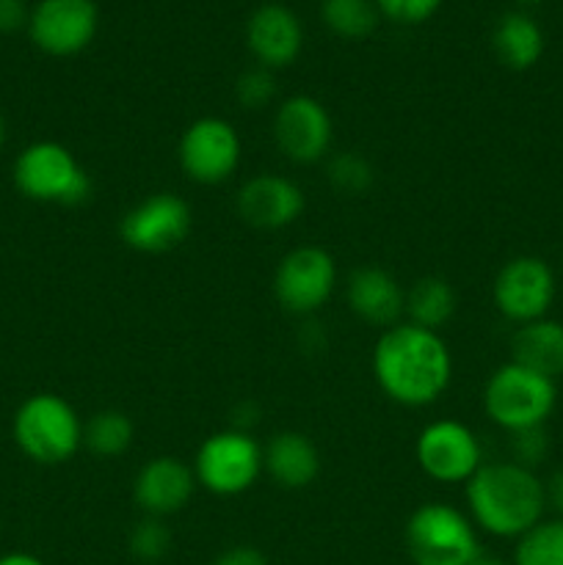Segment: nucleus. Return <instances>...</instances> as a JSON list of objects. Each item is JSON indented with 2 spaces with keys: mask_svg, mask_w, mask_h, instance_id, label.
<instances>
[{
  "mask_svg": "<svg viewBox=\"0 0 563 565\" xmlns=\"http://www.w3.org/2000/svg\"><path fill=\"white\" fill-rule=\"evenodd\" d=\"M373 379L392 403L423 408L439 401L453 379V356L439 331L401 320L381 331L373 348Z\"/></svg>",
  "mask_w": 563,
  "mask_h": 565,
  "instance_id": "f257e3e1",
  "label": "nucleus"
},
{
  "mask_svg": "<svg viewBox=\"0 0 563 565\" xmlns=\"http://www.w3.org/2000/svg\"><path fill=\"white\" fill-rule=\"evenodd\" d=\"M304 207H307V196L298 182H293L290 177L270 174V171L243 182L235 199V210L243 224L265 232L296 224Z\"/></svg>",
  "mask_w": 563,
  "mask_h": 565,
  "instance_id": "dca6fc26",
  "label": "nucleus"
},
{
  "mask_svg": "<svg viewBox=\"0 0 563 565\" xmlns=\"http://www.w3.org/2000/svg\"><path fill=\"white\" fill-rule=\"evenodd\" d=\"M274 141L276 149L293 163H320L329 158L334 141V121L329 108L318 97L293 94L274 114Z\"/></svg>",
  "mask_w": 563,
  "mask_h": 565,
  "instance_id": "ddd939ff",
  "label": "nucleus"
},
{
  "mask_svg": "<svg viewBox=\"0 0 563 565\" xmlns=\"http://www.w3.org/2000/svg\"><path fill=\"white\" fill-rule=\"evenodd\" d=\"M379 14L401 25H419L439 11L442 0H375Z\"/></svg>",
  "mask_w": 563,
  "mask_h": 565,
  "instance_id": "c756f323",
  "label": "nucleus"
},
{
  "mask_svg": "<svg viewBox=\"0 0 563 565\" xmlns=\"http://www.w3.org/2000/svg\"><path fill=\"white\" fill-rule=\"evenodd\" d=\"M235 97L246 110H257V108H265V105L274 103V97H276L274 70L257 64V66H252V70L243 72L235 83Z\"/></svg>",
  "mask_w": 563,
  "mask_h": 565,
  "instance_id": "cd10ccee",
  "label": "nucleus"
},
{
  "mask_svg": "<svg viewBox=\"0 0 563 565\" xmlns=\"http://www.w3.org/2000/svg\"><path fill=\"white\" fill-rule=\"evenodd\" d=\"M519 6H535V3H541V0H517Z\"/></svg>",
  "mask_w": 563,
  "mask_h": 565,
  "instance_id": "e433bc0d",
  "label": "nucleus"
},
{
  "mask_svg": "<svg viewBox=\"0 0 563 565\" xmlns=\"http://www.w3.org/2000/svg\"><path fill=\"white\" fill-rule=\"evenodd\" d=\"M17 191L42 204H83L92 196V177L59 141H33L11 166Z\"/></svg>",
  "mask_w": 563,
  "mask_h": 565,
  "instance_id": "423d86ee",
  "label": "nucleus"
},
{
  "mask_svg": "<svg viewBox=\"0 0 563 565\" xmlns=\"http://www.w3.org/2000/svg\"><path fill=\"white\" fill-rule=\"evenodd\" d=\"M346 298L348 307L359 320L379 326V329H392L403 318L406 290L386 268L362 265V268L348 276Z\"/></svg>",
  "mask_w": 563,
  "mask_h": 565,
  "instance_id": "a211bd4d",
  "label": "nucleus"
},
{
  "mask_svg": "<svg viewBox=\"0 0 563 565\" xmlns=\"http://www.w3.org/2000/svg\"><path fill=\"white\" fill-rule=\"evenodd\" d=\"M263 469L282 489H307L320 475V452L309 436L298 430H282L263 447Z\"/></svg>",
  "mask_w": 563,
  "mask_h": 565,
  "instance_id": "6ab92c4d",
  "label": "nucleus"
},
{
  "mask_svg": "<svg viewBox=\"0 0 563 565\" xmlns=\"http://www.w3.org/2000/svg\"><path fill=\"white\" fill-rule=\"evenodd\" d=\"M511 362L557 381L563 375V323L552 318L517 326L511 337Z\"/></svg>",
  "mask_w": 563,
  "mask_h": 565,
  "instance_id": "aec40b11",
  "label": "nucleus"
},
{
  "mask_svg": "<svg viewBox=\"0 0 563 565\" xmlns=\"http://www.w3.org/2000/svg\"><path fill=\"white\" fill-rule=\"evenodd\" d=\"M6 132L9 130H6V119H3V114H0V147L6 143Z\"/></svg>",
  "mask_w": 563,
  "mask_h": 565,
  "instance_id": "c9c22d12",
  "label": "nucleus"
},
{
  "mask_svg": "<svg viewBox=\"0 0 563 565\" xmlns=\"http://www.w3.org/2000/svg\"><path fill=\"white\" fill-rule=\"evenodd\" d=\"M555 296V270L535 254H519V257L508 259L497 270L495 285H491V301H495L497 312L517 326L550 318Z\"/></svg>",
  "mask_w": 563,
  "mask_h": 565,
  "instance_id": "1a4fd4ad",
  "label": "nucleus"
},
{
  "mask_svg": "<svg viewBox=\"0 0 563 565\" xmlns=\"http://www.w3.org/2000/svg\"><path fill=\"white\" fill-rule=\"evenodd\" d=\"M263 447L248 430H219L199 445L193 475L204 491L215 497H237L263 475Z\"/></svg>",
  "mask_w": 563,
  "mask_h": 565,
  "instance_id": "0eeeda50",
  "label": "nucleus"
},
{
  "mask_svg": "<svg viewBox=\"0 0 563 565\" xmlns=\"http://www.w3.org/2000/svg\"><path fill=\"white\" fill-rule=\"evenodd\" d=\"M544 31L528 11H508L495 22L491 50L497 61L513 72H528L544 55Z\"/></svg>",
  "mask_w": 563,
  "mask_h": 565,
  "instance_id": "412c9836",
  "label": "nucleus"
},
{
  "mask_svg": "<svg viewBox=\"0 0 563 565\" xmlns=\"http://www.w3.org/2000/svg\"><path fill=\"white\" fill-rule=\"evenodd\" d=\"M458 309V296L453 285L442 276H423L406 290V303H403V318L419 329L439 331L442 326L450 323Z\"/></svg>",
  "mask_w": 563,
  "mask_h": 565,
  "instance_id": "4be33fe9",
  "label": "nucleus"
},
{
  "mask_svg": "<svg viewBox=\"0 0 563 565\" xmlns=\"http://www.w3.org/2000/svg\"><path fill=\"white\" fill-rule=\"evenodd\" d=\"M403 541L414 565H469L484 552L472 519L447 502L419 505L408 516Z\"/></svg>",
  "mask_w": 563,
  "mask_h": 565,
  "instance_id": "39448f33",
  "label": "nucleus"
},
{
  "mask_svg": "<svg viewBox=\"0 0 563 565\" xmlns=\"http://www.w3.org/2000/svg\"><path fill=\"white\" fill-rule=\"evenodd\" d=\"M508 436H511V461L519 463V467L533 469L535 472L550 458V434H546V425L524 428Z\"/></svg>",
  "mask_w": 563,
  "mask_h": 565,
  "instance_id": "c85d7f7f",
  "label": "nucleus"
},
{
  "mask_svg": "<svg viewBox=\"0 0 563 565\" xmlns=\"http://www.w3.org/2000/svg\"><path fill=\"white\" fill-rule=\"evenodd\" d=\"M337 263L323 246H296L274 270V298L285 312L307 318L320 312L334 296Z\"/></svg>",
  "mask_w": 563,
  "mask_h": 565,
  "instance_id": "6e6552de",
  "label": "nucleus"
},
{
  "mask_svg": "<svg viewBox=\"0 0 563 565\" xmlns=\"http://www.w3.org/2000/svg\"><path fill=\"white\" fill-rule=\"evenodd\" d=\"M326 177H329L331 188L346 196H362L375 180L373 163L359 152H340L331 154L326 163Z\"/></svg>",
  "mask_w": 563,
  "mask_h": 565,
  "instance_id": "a878e982",
  "label": "nucleus"
},
{
  "mask_svg": "<svg viewBox=\"0 0 563 565\" xmlns=\"http://www.w3.org/2000/svg\"><path fill=\"white\" fill-rule=\"evenodd\" d=\"M0 565H47L39 561L31 552H9V555H0Z\"/></svg>",
  "mask_w": 563,
  "mask_h": 565,
  "instance_id": "72a5a7b5",
  "label": "nucleus"
},
{
  "mask_svg": "<svg viewBox=\"0 0 563 565\" xmlns=\"http://www.w3.org/2000/svg\"><path fill=\"white\" fill-rule=\"evenodd\" d=\"M557 406V384L517 362H506L484 386V412L497 428L517 434L546 425Z\"/></svg>",
  "mask_w": 563,
  "mask_h": 565,
  "instance_id": "20e7f679",
  "label": "nucleus"
},
{
  "mask_svg": "<svg viewBox=\"0 0 563 565\" xmlns=\"http://www.w3.org/2000/svg\"><path fill=\"white\" fill-rule=\"evenodd\" d=\"M31 9L25 0H0V33H17L20 28H28Z\"/></svg>",
  "mask_w": 563,
  "mask_h": 565,
  "instance_id": "7c9ffc66",
  "label": "nucleus"
},
{
  "mask_svg": "<svg viewBox=\"0 0 563 565\" xmlns=\"http://www.w3.org/2000/svg\"><path fill=\"white\" fill-rule=\"evenodd\" d=\"M199 483L191 463L177 456L149 458L132 480V500L144 516L169 519L185 511Z\"/></svg>",
  "mask_w": 563,
  "mask_h": 565,
  "instance_id": "2eb2a0df",
  "label": "nucleus"
},
{
  "mask_svg": "<svg viewBox=\"0 0 563 565\" xmlns=\"http://www.w3.org/2000/svg\"><path fill=\"white\" fill-rule=\"evenodd\" d=\"M469 565H511V563L502 561V557H497V555H489V552H480V555L475 557Z\"/></svg>",
  "mask_w": 563,
  "mask_h": 565,
  "instance_id": "f704fd0d",
  "label": "nucleus"
},
{
  "mask_svg": "<svg viewBox=\"0 0 563 565\" xmlns=\"http://www.w3.org/2000/svg\"><path fill=\"white\" fill-rule=\"evenodd\" d=\"M320 20L334 36L364 39L375 31L381 14L375 0H320Z\"/></svg>",
  "mask_w": 563,
  "mask_h": 565,
  "instance_id": "b1692460",
  "label": "nucleus"
},
{
  "mask_svg": "<svg viewBox=\"0 0 563 565\" xmlns=\"http://www.w3.org/2000/svg\"><path fill=\"white\" fill-rule=\"evenodd\" d=\"M414 458L431 480L445 486L467 483L486 463L480 439L458 419H434L425 425L414 441Z\"/></svg>",
  "mask_w": 563,
  "mask_h": 565,
  "instance_id": "f8f14e48",
  "label": "nucleus"
},
{
  "mask_svg": "<svg viewBox=\"0 0 563 565\" xmlns=\"http://www.w3.org/2000/svg\"><path fill=\"white\" fill-rule=\"evenodd\" d=\"M11 436L22 456L33 463L59 467L83 447V419L75 406L55 392H36L14 412Z\"/></svg>",
  "mask_w": 563,
  "mask_h": 565,
  "instance_id": "7ed1b4c3",
  "label": "nucleus"
},
{
  "mask_svg": "<svg viewBox=\"0 0 563 565\" xmlns=\"http://www.w3.org/2000/svg\"><path fill=\"white\" fill-rule=\"evenodd\" d=\"M243 158V143L235 125L221 116H202L182 130L177 160L188 180L199 185H221L232 180Z\"/></svg>",
  "mask_w": 563,
  "mask_h": 565,
  "instance_id": "9d476101",
  "label": "nucleus"
},
{
  "mask_svg": "<svg viewBox=\"0 0 563 565\" xmlns=\"http://www.w3.org/2000/svg\"><path fill=\"white\" fill-rule=\"evenodd\" d=\"M171 530L166 519L141 516L127 535L130 555L141 563H160L171 552Z\"/></svg>",
  "mask_w": 563,
  "mask_h": 565,
  "instance_id": "bb28decb",
  "label": "nucleus"
},
{
  "mask_svg": "<svg viewBox=\"0 0 563 565\" xmlns=\"http://www.w3.org/2000/svg\"><path fill=\"white\" fill-rule=\"evenodd\" d=\"M544 494L546 508L555 511V519H563V469H555L550 480H544Z\"/></svg>",
  "mask_w": 563,
  "mask_h": 565,
  "instance_id": "473e14b6",
  "label": "nucleus"
},
{
  "mask_svg": "<svg viewBox=\"0 0 563 565\" xmlns=\"http://www.w3.org/2000/svg\"><path fill=\"white\" fill-rule=\"evenodd\" d=\"M511 565H563V519H541L519 535Z\"/></svg>",
  "mask_w": 563,
  "mask_h": 565,
  "instance_id": "393cba45",
  "label": "nucleus"
},
{
  "mask_svg": "<svg viewBox=\"0 0 563 565\" xmlns=\"http://www.w3.org/2000/svg\"><path fill=\"white\" fill-rule=\"evenodd\" d=\"M99 11L94 0H39L28 17V36L42 53L70 58L94 42Z\"/></svg>",
  "mask_w": 563,
  "mask_h": 565,
  "instance_id": "4468645a",
  "label": "nucleus"
},
{
  "mask_svg": "<svg viewBox=\"0 0 563 565\" xmlns=\"http://www.w3.org/2000/svg\"><path fill=\"white\" fill-rule=\"evenodd\" d=\"M193 230V210L169 191L152 193L127 210L119 221V237L127 248L141 254H166L180 248Z\"/></svg>",
  "mask_w": 563,
  "mask_h": 565,
  "instance_id": "9b49d317",
  "label": "nucleus"
},
{
  "mask_svg": "<svg viewBox=\"0 0 563 565\" xmlns=\"http://www.w3.org/2000/svg\"><path fill=\"white\" fill-rule=\"evenodd\" d=\"M210 565H268V557L257 550V546H230L221 552Z\"/></svg>",
  "mask_w": 563,
  "mask_h": 565,
  "instance_id": "2f4dec72",
  "label": "nucleus"
},
{
  "mask_svg": "<svg viewBox=\"0 0 563 565\" xmlns=\"http://www.w3.org/2000/svg\"><path fill=\"white\" fill-rule=\"evenodd\" d=\"M464 486L469 519L495 539L517 541L546 513L544 480L513 461L484 463Z\"/></svg>",
  "mask_w": 563,
  "mask_h": 565,
  "instance_id": "f03ea898",
  "label": "nucleus"
},
{
  "mask_svg": "<svg viewBox=\"0 0 563 565\" xmlns=\"http://www.w3.org/2000/svg\"><path fill=\"white\" fill-rule=\"evenodd\" d=\"M132 419L125 412L105 408L83 423V447L97 458H119L132 447Z\"/></svg>",
  "mask_w": 563,
  "mask_h": 565,
  "instance_id": "5701e85b",
  "label": "nucleus"
},
{
  "mask_svg": "<svg viewBox=\"0 0 563 565\" xmlns=\"http://www.w3.org/2000/svg\"><path fill=\"white\" fill-rule=\"evenodd\" d=\"M246 44L259 66L282 70L298 58L304 47L301 20L282 3H263L246 22Z\"/></svg>",
  "mask_w": 563,
  "mask_h": 565,
  "instance_id": "f3484780",
  "label": "nucleus"
}]
</instances>
